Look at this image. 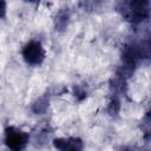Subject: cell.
<instances>
[{
	"mask_svg": "<svg viewBox=\"0 0 151 151\" xmlns=\"http://www.w3.org/2000/svg\"><path fill=\"white\" fill-rule=\"evenodd\" d=\"M21 55L26 64L31 66H39L45 60V50L39 40L27 41L21 51Z\"/></svg>",
	"mask_w": 151,
	"mask_h": 151,
	"instance_id": "cell-3",
	"label": "cell"
},
{
	"mask_svg": "<svg viewBox=\"0 0 151 151\" xmlns=\"http://www.w3.org/2000/svg\"><path fill=\"white\" fill-rule=\"evenodd\" d=\"M70 22V9L67 7L60 8L54 17V29L58 32H64Z\"/></svg>",
	"mask_w": 151,
	"mask_h": 151,
	"instance_id": "cell-5",
	"label": "cell"
},
{
	"mask_svg": "<svg viewBox=\"0 0 151 151\" xmlns=\"http://www.w3.org/2000/svg\"><path fill=\"white\" fill-rule=\"evenodd\" d=\"M117 11L122 14L125 20L132 24H140L143 20L149 18L150 2L146 0L120 1L117 4Z\"/></svg>",
	"mask_w": 151,
	"mask_h": 151,
	"instance_id": "cell-1",
	"label": "cell"
},
{
	"mask_svg": "<svg viewBox=\"0 0 151 151\" xmlns=\"http://www.w3.org/2000/svg\"><path fill=\"white\" fill-rule=\"evenodd\" d=\"M52 143L57 151H84V142L78 137H59Z\"/></svg>",
	"mask_w": 151,
	"mask_h": 151,
	"instance_id": "cell-4",
	"label": "cell"
},
{
	"mask_svg": "<svg viewBox=\"0 0 151 151\" xmlns=\"http://www.w3.org/2000/svg\"><path fill=\"white\" fill-rule=\"evenodd\" d=\"M119 110H120V99H119V96L112 94L111 96V99L109 101V105H107V112L111 116H117L118 112H119Z\"/></svg>",
	"mask_w": 151,
	"mask_h": 151,
	"instance_id": "cell-7",
	"label": "cell"
},
{
	"mask_svg": "<svg viewBox=\"0 0 151 151\" xmlns=\"http://www.w3.org/2000/svg\"><path fill=\"white\" fill-rule=\"evenodd\" d=\"M7 15V2L0 0V19H5Z\"/></svg>",
	"mask_w": 151,
	"mask_h": 151,
	"instance_id": "cell-9",
	"label": "cell"
},
{
	"mask_svg": "<svg viewBox=\"0 0 151 151\" xmlns=\"http://www.w3.org/2000/svg\"><path fill=\"white\" fill-rule=\"evenodd\" d=\"M48 105H50V97L48 96H41L32 103L31 110L35 114H42L47 111Z\"/></svg>",
	"mask_w": 151,
	"mask_h": 151,
	"instance_id": "cell-6",
	"label": "cell"
},
{
	"mask_svg": "<svg viewBox=\"0 0 151 151\" xmlns=\"http://www.w3.org/2000/svg\"><path fill=\"white\" fill-rule=\"evenodd\" d=\"M4 142L7 149L11 151H22L27 146L29 142L28 132L17 127V126H7L4 131Z\"/></svg>",
	"mask_w": 151,
	"mask_h": 151,
	"instance_id": "cell-2",
	"label": "cell"
},
{
	"mask_svg": "<svg viewBox=\"0 0 151 151\" xmlns=\"http://www.w3.org/2000/svg\"><path fill=\"white\" fill-rule=\"evenodd\" d=\"M72 91H73L74 98H76L78 101H83V100L87 97V92H86L85 87L81 86V85H74L73 88H72Z\"/></svg>",
	"mask_w": 151,
	"mask_h": 151,
	"instance_id": "cell-8",
	"label": "cell"
},
{
	"mask_svg": "<svg viewBox=\"0 0 151 151\" xmlns=\"http://www.w3.org/2000/svg\"><path fill=\"white\" fill-rule=\"evenodd\" d=\"M120 151H134L132 147H123Z\"/></svg>",
	"mask_w": 151,
	"mask_h": 151,
	"instance_id": "cell-10",
	"label": "cell"
}]
</instances>
